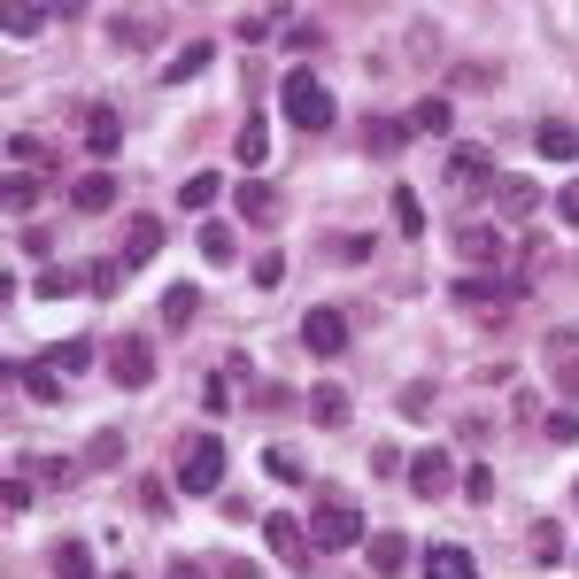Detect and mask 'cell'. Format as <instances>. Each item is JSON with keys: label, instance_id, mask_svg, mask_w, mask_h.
<instances>
[{"label": "cell", "instance_id": "6da1fadb", "mask_svg": "<svg viewBox=\"0 0 579 579\" xmlns=\"http://www.w3.org/2000/svg\"><path fill=\"white\" fill-rule=\"evenodd\" d=\"M364 541H371L364 510L348 503V494H333V486H324V494H317V510H309V549L341 556V549H364Z\"/></svg>", "mask_w": 579, "mask_h": 579}, {"label": "cell", "instance_id": "7a4b0ae2", "mask_svg": "<svg viewBox=\"0 0 579 579\" xmlns=\"http://www.w3.org/2000/svg\"><path fill=\"white\" fill-rule=\"evenodd\" d=\"M279 109H286L294 132H333V116H341L333 86H324V77H309V70H294L286 86H279Z\"/></svg>", "mask_w": 579, "mask_h": 579}, {"label": "cell", "instance_id": "3957f363", "mask_svg": "<svg viewBox=\"0 0 579 579\" xmlns=\"http://www.w3.org/2000/svg\"><path fill=\"white\" fill-rule=\"evenodd\" d=\"M456 301L479 309L486 324H503V317L526 301V279H518V271H471V279H456Z\"/></svg>", "mask_w": 579, "mask_h": 579}, {"label": "cell", "instance_id": "277c9868", "mask_svg": "<svg viewBox=\"0 0 579 579\" xmlns=\"http://www.w3.org/2000/svg\"><path fill=\"white\" fill-rule=\"evenodd\" d=\"M217 486H224V441L201 433V441H186V456H178V494H217Z\"/></svg>", "mask_w": 579, "mask_h": 579}, {"label": "cell", "instance_id": "5b68a950", "mask_svg": "<svg viewBox=\"0 0 579 579\" xmlns=\"http://www.w3.org/2000/svg\"><path fill=\"white\" fill-rule=\"evenodd\" d=\"M402 479H409V494H418V503H441V494L456 486V456L448 448H418L402 464Z\"/></svg>", "mask_w": 579, "mask_h": 579}, {"label": "cell", "instance_id": "8992f818", "mask_svg": "<svg viewBox=\"0 0 579 579\" xmlns=\"http://www.w3.org/2000/svg\"><path fill=\"white\" fill-rule=\"evenodd\" d=\"M301 348H309V356H324V364H333V356L348 348V309H333V301H317V309L301 317Z\"/></svg>", "mask_w": 579, "mask_h": 579}, {"label": "cell", "instance_id": "52a82bcc", "mask_svg": "<svg viewBox=\"0 0 579 579\" xmlns=\"http://www.w3.org/2000/svg\"><path fill=\"white\" fill-rule=\"evenodd\" d=\"M109 379H116V386H124V394H139V386H147V379H155V348H147V341H139V333H124V341H116V348H109Z\"/></svg>", "mask_w": 579, "mask_h": 579}, {"label": "cell", "instance_id": "ba28073f", "mask_svg": "<svg viewBox=\"0 0 579 579\" xmlns=\"http://www.w3.org/2000/svg\"><path fill=\"white\" fill-rule=\"evenodd\" d=\"M549 379H556V394L579 409V341H571V324H556V333H549Z\"/></svg>", "mask_w": 579, "mask_h": 579}, {"label": "cell", "instance_id": "9c48e42d", "mask_svg": "<svg viewBox=\"0 0 579 579\" xmlns=\"http://www.w3.org/2000/svg\"><path fill=\"white\" fill-rule=\"evenodd\" d=\"M263 541H271V556H279V564H294V571L317 556V549H309V526H294V518H279V510L263 518Z\"/></svg>", "mask_w": 579, "mask_h": 579}, {"label": "cell", "instance_id": "30bf717a", "mask_svg": "<svg viewBox=\"0 0 579 579\" xmlns=\"http://www.w3.org/2000/svg\"><path fill=\"white\" fill-rule=\"evenodd\" d=\"M116 147H124V116H116L109 101H94V109H86V155H94V162H109Z\"/></svg>", "mask_w": 579, "mask_h": 579}, {"label": "cell", "instance_id": "8fae6325", "mask_svg": "<svg viewBox=\"0 0 579 579\" xmlns=\"http://www.w3.org/2000/svg\"><path fill=\"white\" fill-rule=\"evenodd\" d=\"M533 155H549V162H579V124L541 116V124H533Z\"/></svg>", "mask_w": 579, "mask_h": 579}, {"label": "cell", "instance_id": "7c38bea8", "mask_svg": "<svg viewBox=\"0 0 579 579\" xmlns=\"http://www.w3.org/2000/svg\"><path fill=\"white\" fill-rule=\"evenodd\" d=\"M70 209H77V217H101V209H116V178H109V171H77Z\"/></svg>", "mask_w": 579, "mask_h": 579}, {"label": "cell", "instance_id": "4fadbf2b", "mask_svg": "<svg viewBox=\"0 0 579 579\" xmlns=\"http://www.w3.org/2000/svg\"><path fill=\"white\" fill-rule=\"evenodd\" d=\"M348 409H356V402H348V386H341V379L309 386V418H317L324 433H341V426H348Z\"/></svg>", "mask_w": 579, "mask_h": 579}, {"label": "cell", "instance_id": "5bb4252c", "mask_svg": "<svg viewBox=\"0 0 579 579\" xmlns=\"http://www.w3.org/2000/svg\"><path fill=\"white\" fill-rule=\"evenodd\" d=\"M456 256L479 263V271H494V263H503V232H494V224H464L456 232Z\"/></svg>", "mask_w": 579, "mask_h": 579}, {"label": "cell", "instance_id": "9a60e30c", "mask_svg": "<svg viewBox=\"0 0 579 579\" xmlns=\"http://www.w3.org/2000/svg\"><path fill=\"white\" fill-rule=\"evenodd\" d=\"M162 32H171V24H162V16H139V9L109 16V39H116V47H162Z\"/></svg>", "mask_w": 579, "mask_h": 579}, {"label": "cell", "instance_id": "2e32d148", "mask_svg": "<svg viewBox=\"0 0 579 579\" xmlns=\"http://www.w3.org/2000/svg\"><path fill=\"white\" fill-rule=\"evenodd\" d=\"M409 132H418L409 116H364V155H402Z\"/></svg>", "mask_w": 579, "mask_h": 579}, {"label": "cell", "instance_id": "e0dca14e", "mask_svg": "<svg viewBox=\"0 0 579 579\" xmlns=\"http://www.w3.org/2000/svg\"><path fill=\"white\" fill-rule=\"evenodd\" d=\"M209 62H217V47H209V39H186L171 62H162V86H194V77H201Z\"/></svg>", "mask_w": 579, "mask_h": 579}, {"label": "cell", "instance_id": "ac0fdd59", "mask_svg": "<svg viewBox=\"0 0 579 579\" xmlns=\"http://www.w3.org/2000/svg\"><path fill=\"white\" fill-rule=\"evenodd\" d=\"M9 386H24L32 402H62V371L54 364H9Z\"/></svg>", "mask_w": 579, "mask_h": 579}, {"label": "cell", "instance_id": "d6986e66", "mask_svg": "<svg viewBox=\"0 0 579 579\" xmlns=\"http://www.w3.org/2000/svg\"><path fill=\"white\" fill-rule=\"evenodd\" d=\"M364 564H371L379 579H402V564H409V541H402V533H371V541H364Z\"/></svg>", "mask_w": 579, "mask_h": 579}, {"label": "cell", "instance_id": "ffe728a7", "mask_svg": "<svg viewBox=\"0 0 579 579\" xmlns=\"http://www.w3.org/2000/svg\"><path fill=\"white\" fill-rule=\"evenodd\" d=\"M426 579H479V564H471V549L433 541V549H426Z\"/></svg>", "mask_w": 579, "mask_h": 579}, {"label": "cell", "instance_id": "44dd1931", "mask_svg": "<svg viewBox=\"0 0 579 579\" xmlns=\"http://www.w3.org/2000/svg\"><path fill=\"white\" fill-rule=\"evenodd\" d=\"M448 186H494L486 147H448Z\"/></svg>", "mask_w": 579, "mask_h": 579}, {"label": "cell", "instance_id": "7402d4cb", "mask_svg": "<svg viewBox=\"0 0 579 579\" xmlns=\"http://www.w3.org/2000/svg\"><path fill=\"white\" fill-rule=\"evenodd\" d=\"M232 201H239V217H247V224H263V232H271V224L286 217V209H279V194H271L263 178H247V186H239Z\"/></svg>", "mask_w": 579, "mask_h": 579}, {"label": "cell", "instance_id": "603a6c76", "mask_svg": "<svg viewBox=\"0 0 579 579\" xmlns=\"http://www.w3.org/2000/svg\"><path fill=\"white\" fill-rule=\"evenodd\" d=\"M162 239H171V232H162V217H132V232H124V263H155V256H162Z\"/></svg>", "mask_w": 579, "mask_h": 579}, {"label": "cell", "instance_id": "cb8c5ba5", "mask_svg": "<svg viewBox=\"0 0 579 579\" xmlns=\"http://www.w3.org/2000/svg\"><path fill=\"white\" fill-rule=\"evenodd\" d=\"M494 209H503V217H518V224H526V217L541 209V186H533V178H494Z\"/></svg>", "mask_w": 579, "mask_h": 579}, {"label": "cell", "instance_id": "d4e9b609", "mask_svg": "<svg viewBox=\"0 0 579 579\" xmlns=\"http://www.w3.org/2000/svg\"><path fill=\"white\" fill-rule=\"evenodd\" d=\"M77 471H86V464H70V456H54V448H32V456H24V479H39V486H70Z\"/></svg>", "mask_w": 579, "mask_h": 579}, {"label": "cell", "instance_id": "484cf974", "mask_svg": "<svg viewBox=\"0 0 579 579\" xmlns=\"http://www.w3.org/2000/svg\"><path fill=\"white\" fill-rule=\"evenodd\" d=\"M47 24H54V9H39V0H9V9H0V32H9V39H32Z\"/></svg>", "mask_w": 579, "mask_h": 579}, {"label": "cell", "instance_id": "4316f807", "mask_svg": "<svg viewBox=\"0 0 579 579\" xmlns=\"http://www.w3.org/2000/svg\"><path fill=\"white\" fill-rule=\"evenodd\" d=\"M286 24H294V16H286V9H247V16H232V32H239V39H247V47H263V39H271V32H279V39H286Z\"/></svg>", "mask_w": 579, "mask_h": 579}, {"label": "cell", "instance_id": "83f0119b", "mask_svg": "<svg viewBox=\"0 0 579 579\" xmlns=\"http://www.w3.org/2000/svg\"><path fill=\"white\" fill-rule=\"evenodd\" d=\"M394 409H402V418H409V426H426V418H433V409H441V386H433V379H409V386L394 394Z\"/></svg>", "mask_w": 579, "mask_h": 579}, {"label": "cell", "instance_id": "f1b7e54d", "mask_svg": "<svg viewBox=\"0 0 579 579\" xmlns=\"http://www.w3.org/2000/svg\"><path fill=\"white\" fill-rule=\"evenodd\" d=\"M47 564H54V579H101L86 541H54V556H47Z\"/></svg>", "mask_w": 579, "mask_h": 579}, {"label": "cell", "instance_id": "f546056e", "mask_svg": "<svg viewBox=\"0 0 579 579\" xmlns=\"http://www.w3.org/2000/svg\"><path fill=\"white\" fill-rule=\"evenodd\" d=\"M194 317H201V286H171L162 294V324H171V333H186Z\"/></svg>", "mask_w": 579, "mask_h": 579}, {"label": "cell", "instance_id": "4dcf8cb0", "mask_svg": "<svg viewBox=\"0 0 579 579\" xmlns=\"http://www.w3.org/2000/svg\"><path fill=\"white\" fill-rule=\"evenodd\" d=\"M448 86H464V94H494V86H503V62H456V70H448Z\"/></svg>", "mask_w": 579, "mask_h": 579}, {"label": "cell", "instance_id": "1f68e13d", "mask_svg": "<svg viewBox=\"0 0 579 579\" xmlns=\"http://www.w3.org/2000/svg\"><path fill=\"white\" fill-rule=\"evenodd\" d=\"M124 271H132L124 256H101V263H86V294H101V301H109V294H124Z\"/></svg>", "mask_w": 579, "mask_h": 579}, {"label": "cell", "instance_id": "d6a6232c", "mask_svg": "<svg viewBox=\"0 0 579 579\" xmlns=\"http://www.w3.org/2000/svg\"><path fill=\"white\" fill-rule=\"evenodd\" d=\"M116 464H124V433H116V426H101V433L86 441V471H116Z\"/></svg>", "mask_w": 579, "mask_h": 579}, {"label": "cell", "instance_id": "836d02e7", "mask_svg": "<svg viewBox=\"0 0 579 579\" xmlns=\"http://www.w3.org/2000/svg\"><path fill=\"white\" fill-rule=\"evenodd\" d=\"M9 155H16V171H47V162H54V147L39 132H9Z\"/></svg>", "mask_w": 579, "mask_h": 579}, {"label": "cell", "instance_id": "e575fe53", "mask_svg": "<svg viewBox=\"0 0 579 579\" xmlns=\"http://www.w3.org/2000/svg\"><path fill=\"white\" fill-rule=\"evenodd\" d=\"M263 155H271V124H263V116H247V124H239V162L256 171Z\"/></svg>", "mask_w": 579, "mask_h": 579}, {"label": "cell", "instance_id": "d590c367", "mask_svg": "<svg viewBox=\"0 0 579 579\" xmlns=\"http://www.w3.org/2000/svg\"><path fill=\"white\" fill-rule=\"evenodd\" d=\"M178 201H186V209H217V201H224V178H217V171H201V178H186V186H178Z\"/></svg>", "mask_w": 579, "mask_h": 579}, {"label": "cell", "instance_id": "8d00e7d4", "mask_svg": "<svg viewBox=\"0 0 579 579\" xmlns=\"http://www.w3.org/2000/svg\"><path fill=\"white\" fill-rule=\"evenodd\" d=\"M232 256H239L232 224H201V263H232Z\"/></svg>", "mask_w": 579, "mask_h": 579}, {"label": "cell", "instance_id": "74e56055", "mask_svg": "<svg viewBox=\"0 0 579 579\" xmlns=\"http://www.w3.org/2000/svg\"><path fill=\"white\" fill-rule=\"evenodd\" d=\"M32 286H39L47 301H70V294H86V271H39Z\"/></svg>", "mask_w": 579, "mask_h": 579}, {"label": "cell", "instance_id": "f35d334b", "mask_svg": "<svg viewBox=\"0 0 579 579\" xmlns=\"http://www.w3.org/2000/svg\"><path fill=\"white\" fill-rule=\"evenodd\" d=\"M324 247H333L341 263H371V256H379V239H371V232H341V239H324Z\"/></svg>", "mask_w": 579, "mask_h": 579}, {"label": "cell", "instance_id": "ab89813d", "mask_svg": "<svg viewBox=\"0 0 579 579\" xmlns=\"http://www.w3.org/2000/svg\"><path fill=\"white\" fill-rule=\"evenodd\" d=\"M526 541H533V556H541V564H556V556H564V526H556V518H533V533H526Z\"/></svg>", "mask_w": 579, "mask_h": 579}, {"label": "cell", "instance_id": "60d3db41", "mask_svg": "<svg viewBox=\"0 0 579 579\" xmlns=\"http://www.w3.org/2000/svg\"><path fill=\"white\" fill-rule=\"evenodd\" d=\"M54 371H94V341H54Z\"/></svg>", "mask_w": 579, "mask_h": 579}, {"label": "cell", "instance_id": "b9f144b4", "mask_svg": "<svg viewBox=\"0 0 579 579\" xmlns=\"http://www.w3.org/2000/svg\"><path fill=\"white\" fill-rule=\"evenodd\" d=\"M409 124H418V132H433V139H441V132L456 124V116H448V94H433V101H418V116H409Z\"/></svg>", "mask_w": 579, "mask_h": 579}, {"label": "cell", "instance_id": "7bdbcfd3", "mask_svg": "<svg viewBox=\"0 0 579 579\" xmlns=\"http://www.w3.org/2000/svg\"><path fill=\"white\" fill-rule=\"evenodd\" d=\"M394 224H402L409 239L426 232V209H418V194H409V186H394Z\"/></svg>", "mask_w": 579, "mask_h": 579}, {"label": "cell", "instance_id": "ee69618b", "mask_svg": "<svg viewBox=\"0 0 579 579\" xmlns=\"http://www.w3.org/2000/svg\"><path fill=\"white\" fill-rule=\"evenodd\" d=\"M263 471H271L279 486H301V479H309V471H301V456H286V448H271V456H263Z\"/></svg>", "mask_w": 579, "mask_h": 579}, {"label": "cell", "instance_id": "f6af8a7d", "mask_svg": "<svg viewBox=\"0 0 579 579\" xmlns=\"http://www.w3.org/2000/svg\"><path fill=\"white\" fill-rule=\"evenodd\" d=\"M464 503H479V510L494 503V471H486V464H471V471H464Z\"/></svg>", "mask_w": 579, "mask_h": 579}, {"label": "cell", "instance_id": "bcb514c9", "mask_svg": "<svg viewBox=\"0 0 579 579\" xmlns=\"http://www.w3.org/2000/svg\"><path fill=\"white\" fill-rule=\"evenodd\" d=\"M247 279H256L263 294H271V286H286V256H279V247H271V256H256V271H247Z\"/></svg>", "mask_w": 579, "mask_h": 579}, {"label": "cell", "instance_id": "7dc6e473", "mask_svg": "<svg viewBox=\"0 0 579 579\" xmlns=\"http://www.w3.org/2000/svg\"><path fill=\"white\" fill-rule=\"evenodd\" d=\"M0 503H9V518H32V479H24V471H16V479H9V486H0Z\"/></svg>", "mask_w": 579, "mask_h": 579}, {"label": "cell", "instance_id": "c3c4849f", "mask_svg": "<svg viewBox=\"0 0 579 579\" xmlns=\"http://www.w3.org/2000/svg\"><path fill=\"white\" fill-rule=\"evenodd\" d=\"M0 201H9V209H16V217H24V209H39V186H32V178H24V171H16V178H9V194H0Z\"/></svg>", "mask_w": 579, "mask_h": 579}, {"label": "cell", "instance_id": "681fc988", "mask_svg": "<svg viewBox=\"0 0 579 579\" xmlns=\"http://www.w3.org/2000/svg\"><path fill=\"white\" fill-rule=\"evenodd\" d=\"M247 402H256V409H286V402H294V386H286V379H263Z\"/></svg>", "mask_w": 579, "mask_h": 579}, {"label": "cell", "instance_id": "f907efd6", "mask_svg": "<svg viewBox=\"0 0 579 579\" xmlns=\"http://www.w3.org/2000/svg\"><path fill=\"white\" fill-rule=\"evenodd\" d=\"M139 510L162 518V510H171V486H162V479H139Z\"/></svg>", "mask_w": 579, "mask_h": 579}, {"label": "cell", "instance_id": "816d5d0a", "mask_svg": "<svg viewBox=\"0 0 579 579\" xmlns=\"http://www.w3.org/2000/svg\"><path fill=\"white\" fill-rule=\"evenodd\" d=\"M286 47H294V54H317V47H324V24H286Z\"/></svg>", "mask_w": 579, "mask_h": 579}, {"label": "cell", "instance_id": "f5cc1de1", "mask_svg": "<svg viewBox=\"0 0 579 579\" xmlns=\"http://www.w3.org/2000/svg\"><path fill=\"white\" fill-rule=\"evenodd\" d=\"M549 441H556V448L579 441V409H556V418H549Z\"/></svg>", "mask_w": 579, "mask_h": 579}, {"label": "cell", "instance_id": "db71d44e", "mask_svg": "<svg viewBox=\"0 0 579 579\" xmlns=\"http://www.w3.org/2000/svg\"><path fill=\"white\" fill-rule=\"evenodd\" d=\"M201 409H209V418H224V409H232V394H224V379H201Z\"/></svg>", "mask_w": 579, "mask_h": 579}, {"label": "cell", "instance_id": "11a10c76", "mask_svg": "<svg viewBox=\"0 0 579 579\" xmlns=\"http://www.w3.org/2000/svg\"><path fill=\"white\" fill-rule=\"evenodd\" d=\"M409 54H441V32L433 24H409Z\"/></svg>", "mask_w": 579, "mask_h": 579}, {"label": "cell", "instance_id": "9f6ffc18", "mask_svg": "<svg viewBox=\"0 0 579 579\" xmlns=\"http://www.w3.org/2000/svg\"><path fill=\"white\" fill-rule=\"evenodd\" d=\"M526 263H533V271H556V247H549V239H541V232H533V239H526Z\"/></svg>", "mask_w": 579, "mask_h": 579}, {"label": "cell", "instance_id": "6f0895ef", "mask_svg": "<svg viewBox=\"0 0 579 579\" xmlns=\"http://www.w3.org/2000/svg\"><path fill=\"white\" fill-rule=\"evenodd\" d=\"M556 217H564V224H571V232H579V178H571V186H564V194H556Z\"/></svg>", "mask_w": 579, "mask_h": 579}, {"label": "cell", "instance_id": "680465c9", "mask_svg": "<svg viewBox=\"0 0 579 579\" xmlns=\"http://www.w3.org/2000/svg\"><path fill=\"white\" fill-rule=\"evenodd\" d=\"M217 571H224V579H263V564H247V556H224Z\"/></svg>", "mask_w": 579, "mask_h": 579}, {"label": "cell", "instance_id": "91938a15", "mask_svg": "<svg viewBox=\"0 0 579 579\" xmlns=\"http://www.w3.org/2000/svg\"><path fill=\"white\" fill-rule=\"evenodd\" d=\"M162 579H209V571H201L194 556H171V571H162Z\"/></svg>", "mask_w": 579, "mask_h": 579}, {"label": "cell", "instance_id": "94428289", "mask_svg": "<svg viewBox=\"0 0 579 579\" xmlns=\"http://www.w3.org/2000/svg\"><path fill=\"white\" fill-rule=\"evenodd\" d=\"M116 579H132V571H116Z\"/></svg>", "mask_w": 579, "mask_h": 579}]
</instances>
